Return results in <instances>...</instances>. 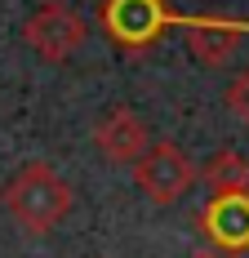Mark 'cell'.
Returning a JSON list of instances; mask_svg holds the SVG:
<instances>
[{
    "mask_svg": "<svg viewBox=\"0 0 249 258\" xmlns=\"http://www.w3.org/2000/svg\"><path fill=\"white\" fill-rule=\"evenodd\" d=\"M0 196H5L9 218H14L23 232H31V236L53 232V227L72 214V205H76L72 182L63 178L53 165H45V160L23 165L14 178L5 182V191H0Z\"/></svg>",
    "mask_w": 249,
    "mask_h": 258,
    "instance_id": "1",
    "label": "cell"
},
{
    "mask_svg": "<svg viewBox=\"0 0 249 258\" xmlns=\"http://www.w3.org/2000/svg\"><path fill=\"white\" fill-rule=\"evenodd\" d=\"M85 36H89V23H85V14H80L76 5H67V0H45V5H36L31 18L23 23L27 49L36 53V58H45V62L72 58V53L85 45Z\"/></svg>",
    "mask_w": 249,
    "mask_h": 258,
    "instance_id": "2",
    "label": "cell"
},
{
    "mask_svg": "<svg viewBox=\"0 0 249 258\" xmlns=\"http://www.w3.org/2000/svg\"><path fill=\"white\" fill-rule=\"evenodd\" d=\"M196 178H200L196 160L178 143H151L147 156L134 165V187L147 196L151 205H174L178 196H187L196 187Z\"/></svg>",
    "mask_w": 249,
    "mask_h": 258,
    "instance_id": "3",
    "label": "cell"
},
{
    "mask_svg": "<svg viewBox=\"0 0 249 258\" xmlns=\"http://www.w3.org/2000/svg\"><path fill=\"white\" fill-rule=\"evenodd\" d=\"M178 14L165 0H102V31L125 45V49H143L151 45L165 27H174Z\"/></svg>",
    "mask_w": 249,
    "mask_h": 258,
    "instance_id": "4",
    "label": "cell"
},
{
    "mask_svg": "<svg viewBox=\"0 0 249 258\" xmlns=\"http://www.w3.org/2000/svg\"><path fill=\"white\" fill-rule=\"evenodd\" d=\"M94 147L111 165H138L147 156L151 138H147V125H143V116L134 107H111L94 125Z\"/></svg>",
    "mask_w": 249,
    "mask_h": 258,
    "instance_id": "5",
    "label": "cell"
},
{
    "mask_svg": "<svg viewBox=\"0 0 249 258\" xmlns=\"http://www.w3.org/2000/svg\"><path fill=\"white\" fill-rule=\"evenodd\" d=\"M200 232L209 236V245L223 249V254H245L249 249V191L214 196L200 209Z\"/></svg>",
    "mask_w": 249,
    "mask_h": 258,
    "instance_id": "6",
    "label": "cell"
},
{
    "mask_svg": "<svg viewBox=\"0 0 249 258\" xmlns=\"http://www.w3.org/2000/svg\"><path fill=\"white\" fill-rule=\"evenodd\" d=\"M178 23L187 27V49L205 67H223L236 53L240 36H249V23H236V18H178Z\"/></svg>",
    "mask_w": 249,
    "mask_h": 258,
    "instance_id": "7",
    "label": "cell"
},
{
    "mask_svg": "<svg viewBox=\"0 0 249 258\" xmlns=\"http://www.w3.org/2000/svg\"><path fill=\"white\" fill-rule=\"evenodd\" d=\"M200 178L209 187V196H236V191H249V160L240 152H214L205 160V169H200Z\"/></svg>",
    "mask_w": 249,
    "mask_h": 258,
    "instance_id": "8",
    "label": "cell"
},
{
    "mask_svg": "<svg viewBox=\"0 0 249 258\" xmlns=\"http://www.w3.org/2000/svg\"><path fill=\"white\" fill-rule=\"evenodd\" d=\"M227 107H231V116L240 125H249V67H240L231 76V85H227Z\"/></svg>",
    "mask_w": 249,
    "mask_h": 258,
    "instance_id": "9",
    "label": "cell"
}]
</instances>
